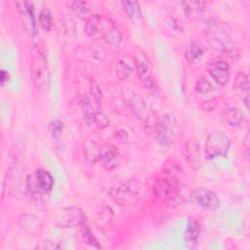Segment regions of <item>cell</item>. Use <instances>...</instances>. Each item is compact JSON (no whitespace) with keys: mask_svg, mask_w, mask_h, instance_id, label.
<instances>
[{"mask_svg":"<svg viewBox=\"0 0 250 250\" xmlns=\"http://www.w3.org/2000/svg\"><path fill=\"white\" fill-rule=\"evenodd\" d=\"M203 28L211 45L216 50L229 58L234 59V56H238V52L230 38L229 28L225 22L215 18H207L203 20Z\"/></svg>","mask_w":250,"mask_h":250,"instance_id":"6da1fadb","label":"cell"},{"mask_svg":"<svg viewBox=\"0 0 250 250\" xmlns=\"http://www.w3.org/2000/svg\"><path fill=\"white\" fill-rule=\"evenodd\" d=\"M30 75L35 88L40 92H47L50 86V71L48 59L44 49L39 45L32 46L29 54Z\"/></svg>","mask_w":250,"mask_h":250,"instance_id":"7a4b0ae2","label":"cell"},{"mask_svg":"<svg viewBox=\"0 0 250 250\" xmlns=\"http://www.w3.org/2000/svg\"><path fill=\"white\" fill-rule=\"evenodd\" d=\"M155 196L166 202H175L179 197V181L171 171L164 172L153 186Z\"/></svg>","mask_w":250,"mask_h":250,"instance_id":"3957f363","label":"cell"},{"mask_svg":"<svg viewBox=\"0 0 250 250\" xmlns=\"http://www.w3.org/2000/svg\"><path fill=\"white\" fill-rule=\"evenodd\" d=\"M230 146L229 138L222 131L210 133L204 144V154L207 159L226 157Z\"/></svg>","mask_w":250,"mask_h":250,"instance_id":"277c9868","label":"cell"},{"mask_svg":"<svg viewBox=\"0 0 250 250\" xmlns=\"http://www.w3.org/2000/svg\"><path fill=\"white\" fill-rule=\"evenodd\" d=\"M54 186V179L51 173L43 168H39L27 179V188L33 197L48 194Z\"/></svg>","mask_w":250,"mask_h":250,"instance_id":"5b68a950","label":"cell"},{"mask_svg":"<svg viewBox=\"0 0 250 250\" xmlns=\"http://www.w3.org/2000/svg\"><path fill=\"white\" fill-rule=\"evenodd\" d=\"M54 224L58 228H73L80 227L86 222V217L81 208L75 206H68L59 209L54 216Z\"/></svg>","mask_w":250,"mask_h":250,"instance_id":"8992f818","label":"cell"},{"mask_svg":"<svg viewBox=\"0 0 250 250\" xmlns=\"http://www.w3.org/2000/svg\"><path fill=\"white\" fill-rule=\"evenodd\" d=\"M177 120L171 113L162 114L155 123V138L162 146H169L175 136Z\"/></svg>","mask_w":250,"mask_h":250,"instance_id":"52a82bcc","label":"cell"},{"mask_svg":"<svg viewBox=\"0 0 250 250\" xmlns=\"http://www.w3.org/2000/svg\"><path fill=\"white\" fill-rule=\"evenodd\" d=\"M190 200L197 206L206 210H216L220 207L218 195L207 188H197L190 192Z\"/></svg>","mask_w":250,"mask_h":250,"instance_id":"ba28073f","label":"cell"},{"mask_svg":"<svg viewBox=\"0 0 250 250\" xmlns=\"http://www.w3.org/2000/svg\"><path fill=\"white\" fill-rule=\"evenodd\" d=\"M124 97L128 107L133 114L141 121L146 123L149 120V112L144 99L133 90H126Z\"/></svg>","mask_w":250,"mask_h":250,"instance_id":"9c48e42d","label":"cell"},{"mask_svg":"<svg viewBox=\"0 0 250 250\" xmlns=\"http://www.w3.org/2000/svg\"><path fill=\"white\" fill-rule=\"evenodd\" d=\"M16 5L18 7L20 18L25 32L29 36H34L37 33V27L35 23L33 5L25 0L19 1L16 3Z\"/></svg>","mask_w":250,"mask_h":250,"instance_id":"30bf717a","label":"cell"},{"mask_svg":"<svg viewBox=\"0 0 250 250\" xmlns=\"http://www.w3.org/2000/svg\"><path fill=\"white\" fill-rule=\"evenodd\" d=\"M100 29H102L103 37L107 44L112 46H118L120 44L122 40V32L114 21L107 18H102Z\"/></svg>","mask_w":250,"mask_h":250,"instance_id":"8fae6325","label":"cell"},{"mask_svg":"<svg viewBox=\"0 0 250 250\" xmlns=\"http://www.w3.org/2000/svg\"><path fill=\"white\" fill-rule=\"evenodd\" d=\"M207 72L218 85L224 86L229 79V64L220 60L212 62L207 65Z\"/></svg>","mask_w":250,"mask_h":250,"instance_id":"7c38bea8","label":"cell"},{"mask_svg":"<svg viewBox=\"0 0 250 250\" xmlns=\"http://www.w3.org/2000/svg\"><path fill=\"white\" fill-rule=\"evenodd\" d=\"M21 229L31 236H38L43 231V225L40 219L33 214H23L19 218Z\"/></svg>","mask_w":250,"mask_h":250,"instance_id":"4fadbf2b","label":"cell"},{"mask_svg":"<svg viewBox=\"0 0 250 250\" xmlns=\"http://www.w3.org/2000/svg\"><path fill=\"white\" fill-rule=\"evenodd\" d=\"M99 162L107 171H111L117 167L119 163V150L114 145H107L101 153Z\"/></svg>","mask_w":250,"mask_h":250,"instance_id":"5bb4252c","label":"cell"},{"mask_svg":"<svg viewBox=\"0 0 250 250\" xmlns=\"http://www.w3.org/2000/svg\"><path fill=\"white\" fill-rule=\"evenodd\" d=\"M121 5L124 13L127 15L130 21L136 26L142 27L144 23V17L139 3L137 1L125 0L121 1Z\"/></svg>","mask_w":250,"mask_h":250,"instance_id":"9a60e30c","label":"cell"},{"mask_svg":"<svg viewBox=\"0 0 250 250\" xmlns=\"http://www.w3.org/2000/svg\"><path fill=\"white\" fill-rule=\"evenodd\" d=\"M110 196L119 204H126L133 198V191L123 184H116L108 190Z\"/></svg>","mask_w":250,"mask_h":250,"instance_id":"2e32d148","label":"cell"},{"mask_svg":"<svg viewBox=\"0 0 250 250\" xmlns=\"http://www.w3.org/2000/svg\"><path fill=\"white\" fill-rule=\"evenodd\" d=\"M183 10L187 18L199 19L202 17L206 2L204 1H184L182 2Z\"/></svg>","mask_w":250,"mask_h":250,"instance_id":"e0dca14e","label":"cell"},{"mask_svg":"<svg viewBox=\"0 0 250 250\" xmlns=\"http://www.w3.org/2000/svg\"><path fill=\"white\" fill-rule=\"evenodd\" d=\"M205 52H206V48L203 44H201L198 41H191L187 47L186 58L191 63L197 62L204 56Z\"/></svg>","mask_w":250,"mask_h":250,"instance_id":"ac0fdd59","label":"cell"},{"mask_svg":"<svg viewBox=\"0 0 250 250\" xmlns=\"http://www.w3.org/2000/svg\"><path fill=\"white\" fill-rule=\"evenodd\" d=\"M224 118L228 124L232 127L240 126L245 120V114L239 107L232 106L229 107L224 111Z\"/></svg>","mask_w":250,"mask_h":250,"instance_id":"d6986e66","label":"cell"},{"mask_svg":"<svg viewBox=\"0 0 250 250\" xmlns=\"http://www.w3.org/2000/svg\"><path fill=\"white\" fill-rule=\"evenodd\" d=\"M84 154L85 158L90 162V163H96L99 162L100 156H101V149L96 142L93 140H87L84 145Z\"/></svg>","mask_w":250,"mask_h":250,"instance_id":"ffe728a7","label":"cell"},{"mask_svg":"<svg viewBox=\"0 0 250 250\" xmlns=\"http://www.w3.org/2000/svg\"><path fill=\"white\" fill-rule=\"evenodd\" d=\"M201 231V227L200 224L198 223L197 220L193 218H189L187 224L186 231H185V237L186 240L188 243H194L198 239Z\"/></svg>","mask_w":250,"mask_h":250,"instance_id":"44dd1931","label":"cell"},{"mask_svg":"<svg viewBox=\"0 0 250 250\" xmlns=\"http://www.w3.org/2000/svg\"><path fill=\"white\" fill-rule=\"evenodd\" d=\"M249 77L247 73L240 71L237 73L235 80L233 82V88L238 94H245V96H249Z\"/></svg>","mask_w":250,"mask_h":250,"instance_id":"7402d4cb","label":"cell"},{"mask_svg":"<svg viewBox=\"0 0 250 250\" xmlns=\"http://www.w3.org/2000/svg\"><path fill=\"white\" fill-rule=\"evenodd\" d=\"M71 9L74 12L76 16H78L82 20H88V18L91 16V7L88 2L86 1H72L70 3Z\"/></svg>","mask_w":250,"mask_h":250,"instance_id":"603a6c76","label":"cell"},{"mask_svg":"<svg viewBox=\"0 0 250 250\" xmlns=\"http://www.w3.org/2000/svg\"><path fill=\"white\" fill-rule=\"evenodd\" d=\"M80 231L82 234V238L86 244H88L89 246L94 247V248H98V249L101 248V245H100L98 239L96 238L91 228L89 227V225L86 222H84L82 225H80Z\"/></svg>","mask_w":250,"mask_h":250,"instance_id":"cb8c5ba5","label":"cell"},{"mask_svg":"<svg viewBox=\"0 0 250 250\" xmlns=\"http://www.w3.org/2000/svg\"><path fill=\"white\" fill-rule=\"evenodd\" d=\"M135 66H136V71L140 79L142 81L148 77V72H149V66H148V60L145 55H139L136 60H135Z\"/></svg>","mask_w":250,"mask_h":250,"instance_id":"d4e9b609","label":"cell"},{"mask_svg":"<svg viewBox=\"0 0 250 250\" xmlns=\"http://www.w3.org/2000/svg\"><path fill=\"white\" fill-rule=\"evenodd\" d=\"M102 18L99 15H91L86 21L84 31L88 36L95 35L101 27Z\"/></svg>","mask_w":250,"mask_h":250,"instance_id":"484cf974","label":"cell"},{"mask_svg":"<svg viewBox=\"0 0 250 250\" xmlns=\"http://www.w3.org/2000/svg\"><path fill=\"white\" fill-rule=\"evenodd\" d=\"M39 24L44 31H50L53 25V18L49 9H43L39 14Z\"/></svg>","mask_w":250,"mask_h":250,"instance_id":"4316f807","label":"cell"},{"mask_svg":"<svg viewBox=\"0 0 250 250\" xmlns=\"http://www.w3.org/2000/svg\"><path fill=\"white\" fill-rule=\"evenodd\" d=\"M195 89L201 95H209V94L214 92L213 84L211 83V81H209L205 77H201L200 79L197 80L196 85H195Z\"/></svg>","mask_w":250,"mask_h":250,"instance_id":"83f0119b","label":"cell"},{"mask_svg":"<svg viewBox=\"0 0 250 250\" xmlns=\"http://www.w3.org/2000/svg\"><path fill=\"white\" fill-rule=\"evenodd\" d=\"M92 125L99 129H104L109 125V119L105 113H104L102 110L97 109L94 115Z\"/></svg>","mask_w":250,"mask_h":250,"instance_id":"f1b7e54d","label":"cell"},{"mask_svg":"<svg viewBox=\"0 0 250 250\" xmlns=\"http://www.w3.org/2000/svg\"><path fill=\"white\" fill-rule=\"evenodd\" d=\"M48 131L49 133L51 134V136L54 138V139H59L62 134V131H63V124L61 120L59 119H55V120H52L49 125H48Z\"/></svg>","mask_w":250,"mask_h":250,"instance_id":"f546056e","label":"cell"},{"mask_svg":"<svg viewBox=\"0 0 250 250\" xmlns=\"http://www.w3.org/2000/svg\"><path fill=\"white\" fill-rule=\"evenodd\" d=\"M132 67L124 61H119L116 65V74L120 79H125L129 77L132 73Z\"/></svg>","mask_w":250,"mask_h":250,"instance_id":"4dcf8cb0","label":"cell"},{"mask_svg":"<svg viewBox=\"0 0 250 250\" xmlns=\"http://www.w3.org/2000/svg\"><path fill=\"white\" fill-rule=\"evenodd\" d=\"M90 93H91L96 104L100 107V104L103 99V93H102L101 88L97 84V82L94 80H91V82H90Z\"/></svg>","mask_w":250,"mask_h":250,"instance_id":"1f68e13d","label":"cell"},{"mask_svg":"<svg viewBox=\"0 0 250 250\" xmlns=\"http://www.w3.org/2000/svg\"><path fill=\"white\" fill-rule=\"evenodd\" d=\"M143 83H144V86L146 89H147L150 93L152 94H155L157 93L158 91V87H157V84L152 80V78L150 76L146 77V79L143 80Z\"/></svg>","mask_w":250,"mask_h":250,"instance_id":"d6a6232c","label":"cell"},{"mask_svg":"<svg viewBox=\"0 0 250 250\" xmlns=\"http://www.w3.org/2000/svg\"><path fill=\"white\" fill-rule=\"evenodd\" d=\"M217 106V102L215 99H211V100H207V101H204L201 104V107L204 111H207V112H210V111H213Z\"/></svg>","mask_w":250,"mask_h":250,"instance_id":"836d02e7","label":"cell"},{"mask_svg":"<svg viewBox=\"0 0 250 250\" xmlns=\"http://www.w3.org/2000/svg\"><path fill=\"white\" fill-rule=\"evenodd\" d=\"M165 21H166V22H167L173 29L178 30V31H182V30H183L181 24H180L174 18H172V17H167V18L165 19Z\"/></svg>","mask_w":250,"mask_h":250,"instance_id":"e575fe53","label":"cell"},{"mask_svg":"<svg viewBox=\"0 0 250 250\" xmlns=\"http://www.w3.org/2000/svg\"><path fill=\"white\" fill-rule=\"evenodd\" d=\"M116 137L118 138L119 143H121V144L126 143V142L128 141V138H129L127 131H126V130H124V129H120V130H118V131L116 132Z\"/></svg>","mask_w":250,"mask_h":250,"instance_id":"d590c367","label":"cell"},{"mask_svg":"<svg viewBox=\"0 0 250 250\" xmlns=\"http://www.w3.org/2000/svg\"><path fill=\"white\" fill-rule=\"evenodd\" d=\"M9 79H10L9 73L6 70H4V69L1 70V72H0V82H1V85L4 86L5 83L9 81Z\"/></svg>","mask_w":250,"mask_h":250,"instance_id":"8d00e7d4","label":"cell"}]
</instances>
